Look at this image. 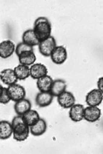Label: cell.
<instances>
[{"mask_svg": "<svg viewBox=\"0 0 103 154\" xmlns=\"http://www.w3.org/2000/svg\"><path fill=\"white\" fill-rule=\"evenodd\" d=\"M54 96L50 92H40L36 96L35 102L39 107L44 108L50 106L53 101Z\"/></svg>", "mask_w": 103, "mask_h": 154, "instance_id": "13", "label": "cell"}, {"mask_svg": "<svg viewBox=\"0 0 103 154\" xmlns=\"http://www.w3.org/2000/svg\"><path fill=\"white\" fill-rule=\"evenodd\" d=\"M39 50L41 55L46 57L51 56L52 51L56 48V42L53 36H50L49 38L39 42Z\"/></svg>", "mask_w": 103, "mask_h": 154, "instance_id": "2", "label": "cell"}, {"mask_svg": "<svg viewBox=\"0 0 103 154\" xmlns=\"http://www.w3.org/2000/svg\"><path fill=\"white\" fill-rule=\"evenodd\" d=\"M32 108V104L29 99L24 98L18 101H16L14 109L17 115H24Z\"/></svg>", "mask_w": 103, "mask_h": 154, "instance_id": "14", "label": "cell"}, {"mask_svg": "<svg viewBox=\"0 0 103 154\" xmlns=\"http://www.w3.org/2000/svg\"><path fill=\"white\" fill-rule=\"evenodd\" d=\"M101 116V110L98 106H89L85 108L84 119L89 123L98 121Z\"/></svg>", "mask_w": 103, "mask_h": 154, "instance_id": "9", "label": "cell"}, {"mask_svg": "<svg viewBox=\"0 0 103 154\" xmlns=\"http://www.w3.org/2000/svg\"><path fill=\"white\" fill-rule=\"evenodd\" d=\"M37 80V86L40 92H50L54 81L51 76L47 75Z\"/></svg>", "mask_w": 103, "mask_h": 154, "instance_id": "18", "label": "cell"}, {"mask_svg": "<svg viewBox=\"0 0 103 154\" xmlns=\"http://www.w3.org/2000/svg\"><path fill=\"white\" fill-rule=\"evenodd\" d=\"M67 84L66 82L63 79H56V80L53 81L52 85L50 88V93L52 94V95L54 97L59 96L61 94H62L63 92L66 91Z\"/></svg>", "mask_w": 103, "mask_h": 154, "instance_id": "15", "label": "cell"}, {"mask_svg": "<svg viewBox=\"0 0 103 154\" xmlns=\"http://www.w3.org/2000/svg\"><path fill=\"white\" fill-rule=\"evenodd\" d=\"M30 51H34L33 47L30 46L28 45L23 43V42L19 43L16 46V48H15V53L17 56H18L19 54L24 53V52Z\"/></svg>", "mask_w": 103, "mask_h": 154, "instance_id": "23", "label": "cell"}, {"mask_svg": "<svg viewBox=\"0 0 103 154\" xmlns=\"http://www.w3.org/2000/svg\"><path fill=\"white\" fill-rule=\"evenodd\" d=\"M97 86H98V89H99L100 91H101L103 92V78L101 77L98 79V83H97Z\"/></svg>", "mask_w": 103, "mask_h": 154, "instance_id": "27", "label": "cell"}, {"mask_svg": "<svg viewBox=\"0 0 103 154\" xmlns=\"http://www.w3.org/2000/svg\"><path fill=\"white\" fill-rule=\"evenodd\" d=\"M0 79L4 84L8 86L17 84L18 82L14 70L12 69H6L0 72Z\"/></svg>", "mask_w": 103, "mask_h": 154, "instance_id": "11", "label": "cell"}, {"mask_svg": "<svg viewBox=\"0 0 103 154\" xmlns=\"http://www.w3.org/2000/svg\"><path fill=\"white\" fill-rule=\"evenodd\" d=\"M52 61L56 64H62L67 58V51L63 46H56L50 56Z\"/></svg>", "mask_w": 103, "mask_h": 154, "instance_id": "6", "label": "cell"}, {"mask_svg": "<svg viewBox=\"0 0 103 154\" xmlns=\"http://www.w3.org/2000/svg\"><path fill=\"white\" fill-rule=\"evenodd\" d=\"M7 90H8V93L11 99L14 102L26 97V92L24 87L17 83L13 84V85L9 86L7 88Z\"/></svg>", "mask_w": 103, "mask_h": 154, "instance_id": "3", "label": "cell"}, {"mask_svg": "<svg viewBox=\"0 0 103 154\" xmlns=\"http://www.w3.org/2000/svg\"><path fill=\"white\" fill-rule=\"evenodd\" d=\"M22 42L31 47L39 45V41L37 38L32 29H29L25 31L22 36Z\"/></svg>", "mask_w": 103, "mask_h": 154, "instance_id": "20", "label": "cell"}, {"mask_svg": "<svg viewBox=\"0 0 103 154\" xmlns=\"http://www.w3.org/2000/svg\"><path fill=\"white\" fill-rule=\"evenodd\" d=\"M13 133V130L11 123L8 121H0V139L6 140L11 137Z\"/></svg>", "mask_w": 103, "mask_h": 154, "instance_id": "19", "label": "cell"}, {"mask_svg": "<svg viewBox=\"0 0 103 154\" xmlns=\"http://www.w3.org/2000/svg\"><path fill=\"white\" fill-rule=\"evenodd\" d=\"M11 97H10L9 94L8 93L7 88H4L3 93L0 95V103L2 104H7L11 101Z\"/></svg>", "mask_w": 103, "mask_h": 154, "instance_id": "24", "label": "cell"}, {"mask_svg": "<svg viewBox=\"0 0 103 154\" xmlns=\"http://www.w3.org/2000/svg\"><path fill=\"white\" fill-rule=\"evenodd\" d=\"M16 45L11 40H6L0 43V58L6 59L15 52Z\"/></svg>", "mask_w": 103, "mask_h": 154, "instance_id": "8", "label": "cell"}, {"mask_svg": "<svg viewBox=\"0 0 103 154\" xmlns=\"http://www.w3.org/2000/svg\"><path fill=\"white\" fill-rule=\"evenodd\" d=\"M18 80H25L31 76L29 66L19 64L13 69Z\"/></svg>", "mask_w": 103, "mask_h": 154, "instance_id": "21", "label": "cell"}, {"mask_svg": "<svg viewBox=\"0 0 103 154\" xmlns=\"http://www.w3.org/2000/svg\"><path fill=\"white\" fill-rule=\"evenodd\" d=\"M57 101L59 105L65 109H69L76 103L74 95L70 92L66 91L57 97Z\"/></svg>", "mask_w": 103, "mask_h": 154, "instance_id": "7", "label": "cell"}, {"mask_svg": "<svg viewBox=\"0 0 103 154\" xmlns=\"http://www.w3.org/2000/svg\"><path fill=\"white\" fill-rule=\"evenodd\" d=\"M18 58L19 64L27 66H31L34 64L37 60V57L35 56L34 51H30L19 54Z\"/></svg>", "mask_w": 103, "mask_h": 154, "instance_id": "16", "label": "cell"}, {"mask_svg": "<svg viewBox=\"0 0 103 154\" xmlns=\"http://www.w3.org/2000/svg\"><path fill=\"white\" fill-rule=\"evenodd\" d=\"M49 20L47 19L46 17H39L37 18L36 20H35L34 21V25H36L37 23H41V22H44V21H48Z\"/></svg>", "mask_w": 103, "mask_h": 154, "instance_id": "26", "label": "cell"}, {"mask_svg": "<svg viewBox=\"0 0 103 154\" xmlns=\"http://www.w3.org/2000/svg\"><path fill=\"white\" fill-rule=\"evenodd\" d=\"M30 130L27 131L26 132H25L22 134H12V136H13V138L14 140L18 141V142H23L25 141L26 139L28 138L29 134H30Z\"/></svg>", "mask_w": 103, "mask_h": 154, "instance_id": "25", "label": "cell"}, {"mask_svg": "<svg viewBox=\"0 0 103 154\" xmlns=\"http://www.w3.org/2000/svg\"><path fill=\"white\" fill-rule=\"evenodd\" d=\"M47 130V123L44 119L40 118L34 125L30 127V132L35 136H39L46 133Z\"/></svg>", "mask_w": 103, "mask_h": 154, "instance_id": "17", "label": "cell"}, {"mask_svg": "<svg viewBox=\"0 0 103 154\" xmlns=\"http://www.w3.org/2000/svg\"><path fill=\"white\" fill-rule=\"evenodd\" d=\"M22 116H23L25 122L29 127L34 125L40 119V116L38 112L32 110V109L27 111L24 115H22Z\"/></svg>", "mask_w": 103, "mask_h": 154, "instance_id": "22", "label": "cell"}, {"mask_svg": "<svg viewBox=\"0 0 103 154\" xmlns=\"http://www.w3.org/2000/svg\"><path fill=\"white\" fill-rule=\"evenodd\" d=\"M4 88V87H3V86H2L1 85V84H0V95H1L2 93H3Z\"/></svg>", "mask_w": 103, "mask_h": 154, "instance_id": "28", "label": "cell"}, {"mask_svg": "<svg viewBox=\"0 0 103 154\" xmlns=\"http://www.w3.org/2000/svg\"><path fill=\"white\" fill-rule=\"evenodd\" d=\"M32 29L39 42L44 41L51 36L52 26L49 21L34 25Z\"/></svg>", "mask_w": 103, "mask_h": 154, "instance_id": "1", "label": "cell"}, {"mask_svg": "<svg viewBox=\"0 0 103 154\" xmlns=\"http://www.w3.org/2000/svg\"><path fill=\"white\" fill-rule=\"evenodd\" d=\"M47 73H48L47 69L43 64L34 63L30 67V74L34 79H38L42 77L47 75Z\"/></svg>", "mask_w": 103, "mask_h": 154, "instance_id": "12", "label": "cell"}, {"mask_svg": "<svg viewBox=\"0 0 103 154\" xmlns=\"http://www.w3.org/2000/svg\"><path fill=\"white\" fill-rule=\"evenodd\" d=\"M103 92L99 89H93L87 93L85 101L89 106H98L102 102Z\"/></svg>", "mask_w": 103, "mask_h": 154, "instance_id": "4", "label": "cell"}, {"mask_svg": "<svg viewBox=\"0 0 103 154\" xmlns=\"http://www.w3.org/2000/svg\"><path fill=\"white\" fill-rule=\"evenodd\" d=\"M11 125L13 130V133L15 134H22L27 131L30 130V127L25 122L23 116L17 115L12 119Z\"/></svg>", "mask_w": 103, "mask_h": 154, "instance_id": "5", "label": "cell"}, {"mask_svg": "<svg viewBox=\"0 0 103 154\" xmlns=\"http://www.w3.org/2000/svg\"><path fill=\"white\" fill-rule=\"evenodd\" d=\"M85 108L82 104L75 103L69 108V116L74 122H80L84 119Z\"/></svg>", "mask_w": 103, "mask_h": 154, "instance_id": "10", "label": "cell"}]
</instances>
